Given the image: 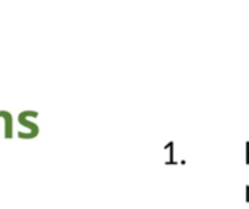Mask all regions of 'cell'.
Listing matches in <instances>:
<instances>
[{
    "label": "cell",
    "instance_id": "cell-1",
    "mask_svg": "<svg viewBox=\"0 0 249 209\" xmlns=\"http://www.w3.org/2000/svg\"><path fill=\"white\" fill-rule=\"evenodd\" d=\"M247 163H249V143H247Z\"/></svg>",
    "mask_w": 249,
    "mask_h": 209
}]
</instances>
